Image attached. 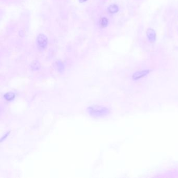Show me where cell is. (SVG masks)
I'll list each match as a JSON object with an SVG mask.
<instances>
[{
	"label": "cell",
	"instance_id": "obj_6",
	"mask_svg": "<svg viewBox=\"0 0 178 178\" xmlns=\"http://www.w3.org/2000/svg\"><path fill=\"white\" fill-rule=\"evenodd\" d=\"M119 11L118 6L115 5V4H113V5H110L108 8V11L111 14H114L116 13Z\"/></svg>",
	"mask_w": 178,
	"mask_h": 178
},
{
	"label": "cell",
	"instance_id": "obj_9",
	"mask_svg": "<svg viewBox=\"0 0 178 178\" xmlns=\"http://www.w3.org/2000/svg\"><path fill=\"white\" fill-rule=\"evenodd\" d=\"M57 68H58L59 71L62 70L63 69V65L62 64V63L58 62V63H57Z\"/></svg>",
	"mask_w": 178,
	"mask_h": 178
},
{
	"label": "cell",
	"instance_id": "obj_4",
	"mask_svg": "<svg viewBox=\"0 0 178 178\" xmlns=\"http://www.w3.org/2000/svg\"><path fill=\"white\" fill-rule=\"evenodd\" d=\"M147 35L148 39L151 42H154L156 39V33L155 31L152 29H148L147 31Z\"/></svg>",
	"mask_w": 178,
	"mask_h": 178
},
{
	"label": "cell",
	"instance_id": "obj_8",
	"mask_svg": "<svg viewBox=\"0 0 178 178\" xmlns=\"http://www.w3.org/2000/svg\"><path fill=\"white\" fill-rule=\"evenodd\" d=\"M108 20L106 18V17H103L100 19V26L102 28H105L108 25Z\"/></svg>",
	"mask_w": 178,
	"mask_h": 178
},
{
	"label": "cell",
	"instance_id": "obj_2",
	"mask_svg": "<svg viewBox=\"0 0 178 178\" xmlns=\"http://www.w3.org/2000/svg\"><path fill=\"white\" fill-rule=\"evenodd\" d=\"M37 43L38 48L40 49H45L48 44V38L45 35L40 34L37 38Z\"/></svg>",
	"mask_w": 178,
	"mask_h": 178
},
{
	"label": "cell",
	"instance_id": "obj_3",
	"mask_svg": "<svg viewBox=\"0 0 178 178\" xmlns=\"http://www.w3.org/2000/svg\"><path fill=\"white\" fill-rule=\"evenodd\" d=\"M149 70L138 71V72H135L134 74L133 75L132 79L133 80H134V81H137V80L146 76L147 75L149 74Z\"/></svg>",
	"mask_w": 178,
	"mask_h": 178
},
{
	"label": "cell",
	"instance_id": "obj_5",
	"mask_svg": "<svg viewBox=\"0 0 178 178\" xmlns=\"http://www.w3.org/2000/svg\"><path fill=\"white\" fill-rule=\"evenodd\" d=\"M4 98L7 101H11L14 100L15 98V94L14 92H9L6 93L4 96Z\"/></svg>",
	"mask_w": 178,
	"mask_h": 178
},
{
	"label": "cell",
	"instance_id": "obj_10",
	"mask_svg": "<svg viewBox=\"0 0 178 178\" xmlns=\"http://www.w3.org/2000/svg\"><path fill=\"white\" fill-rule=\"evenodd\" d=\"M10 132H8L7 133H6V134H5V135H4V136H3L2 137V138H1V142H2V141H4V140H5V139H6V138L7 137V136H8V135H9V134H10Z\"/></svg>",
	"mask_w": 178,
	"mask_h": 178
},
{
	"label": "cell",
	"instance_id": "obj_11",
	"mask_svg": "<svg viewBox=\"0 0 178 178\" xmlns=\"http://www.w3.org/2000/svg\"><path fill=\"white\" fill-rule=\"evenodd\" d=\"M79 2H81V3H83V2H85L87 1V0H79Z\"/></svg>",
	"mask_w": 178,
	"mask_h": 178
},
{
	"label": "cell",
	"instance_id": "obj_1",
	"mask_svg": "<svg viewBox=\"0 0 178 178\" xmlns=\"http://www.w3.org/2000/svg\"><path fill=\"white\" fill-rule=\"evenodd\" d=\"M88 113L90 116L94 118H101L107 116L110 114V109L104 106L92 105L87 108Z\"/></svg>",
	"mask_w": 178,
	"mask_h": 178
},
{
	"label": "cell",
	"instance_id": "obj_7",
	"mask_svg": "<svg viewBox=\"0 0 178 178\" xmlns=\"http://www.w3.org/2000/svg\"><path fill=\"white\" fill-rule=\"evenodd\" d=\"M31 68L33 70H38L40 68V64L37 61H35L31 65Z\"/></svg>",
	"mask_w": 178,
	"mask_h": 178
}]
</instances>
